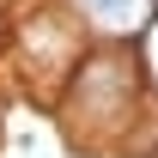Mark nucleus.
<instances>
[{
    "label": "nucleus",
    "instance_id": "nucleus-1",
    "mask_svg": "<svg viewBox=\"0 0 158 158\" xmlns=\"http://www.w3.org/2000/svg\"><path fill=\"white\" fill-rule=\"evenodd\" d=\"M140 103V67L128 49H98V55H79L73 79H67V98H61V116H67V134L85 140V146H110V140L134 122Z\"/></svg>",
    "mask_w": 158,
    "mask_h": 158
},
{
    "label": "nucleus",
    "instance_id": "nucleus-2",
    "mask_svg": "<svg viewBox=\"0 0 158 158\" xmlns=\"http://www.w3.org/2000/svg\"><path fill=\"white\" fill-rule=\"evenodd\" d=\"M19 43H24V73H67L73 79V67H79V31H73V19H61V12H31V19L19 24Z\"/></svg>",
    "mask_w": 158,
    "mask_h": 158
},
{
    "label": "nucleus",
    "instance_id": "nucleus-3",
    "mask_svg": "<svg viewBox=\"0 0 158 158\" xmlns=\"http://www.w3.org/2000/svg\"><path fill=\"white\" fill-rule=\"evenodd\" d=\"M73 6H79V19L91 31H103V37H134V31H146L158 0H73Z\"/></svg>",
    "mask_w": 158,
    "mask_h": 158
}]
</instances>
